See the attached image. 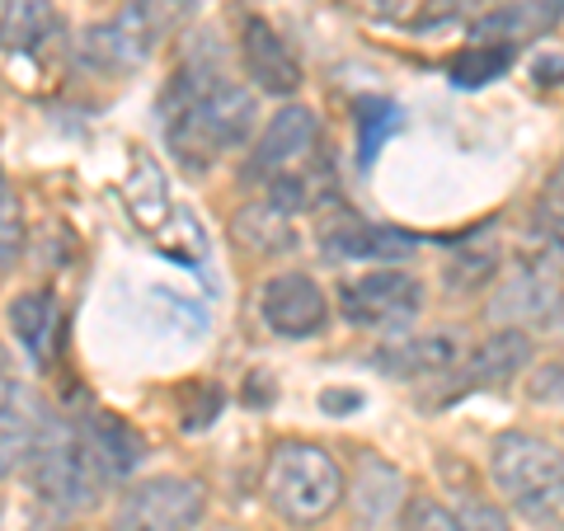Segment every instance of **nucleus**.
<instances>
[{
	"label": "nucleus",
	"mask_w": 564,
	"mask_h": 531,
	"mask_svg": "<svg viewBox=\"0 0 564 531\" xmlns=\"http://www.w3.org/2000/svg\"><path fill=\"white\" fill-rule=\"evenodd\" d=\"M254 132V95L236 80L184 66L165 95V141L184 170L203 174Z\"/></svg>",
	"instance_id": "1"
},
{
	"label": "nucleus",
	"mask_w": 564,
	"mask_h": 531,
	"mask_svg": "<svg viewBox=\"0 0 564 531\" xmlns=\"http://www.w3.org/2000/svg\"><path fill=\"white\" fill-rule=\"evenodd\" d=\"M263 494H269V508L278 518L296 527H315L339 508L344 470L315 442H282L269 456V470H263Z\"/></svg>",
	"instance_id": "2"
},
{
	"label": "nucleus",
	"mask_w": 564,
	"mask_h": 531,
	"mask_svg": "<svg viewBox=\"0 0 564 531\" xmlns=\"http://www.w3.org/2000/svg\"><path fill=\"white\" fill-rule=\"evenodd\" d=\"M29 480L39 489V499L62 508V512H80L99 499L104 489V466L95 462L90 437H85L80 423L52 419L43 433H33L29 447Z\"/></svg>",
	"instance_id": "3"
},
{
	"label": "nucleus",
	"mask_w": 564,
	"mask_h": 531,
	"mask_svg": "<svg viewBox=\"0 0 564 531\" xmlns=\"http://www.w3.org/2000/svg\"><path fill=\"white\" fill-rule=\"evenodd\" d=\"M489 480L513 508L541 518L564 508V452L536 433H503L489 447Z\"/></svg>",
	"instance_id": "4"
},
{
	"label": "nucleus",
	"mask_w": 564,
	"mask_h": 531,
	"mask_svg": "<svg viewBox=\"0 0 564 531\" xmlns=\"http://www.w3.org/2000/svg\"><path fill=\"white\" fill-rule=\"evenodd\" d=\"M207 494L188 475H155L122 494L113 531H193L203 522Z\"/></svg>",
	"instance_id": "5"
},
{
	"label": "nucleus",
	"mask_w": 564,
	"mask_h": 531,
	"mask_svg": "<svg viewBox=\"0 0 564 531\" xmlns=\"http://www.w3.org/2000/svg\"><path fill=\"white\" fill-rule=\"evenodd\" d=\"M339 301L352 325L400 329L423 311V282L404 269H372V273L348 278L339 288Z\"/></svg>",
	"instance_id": "6"
},
{
	"label": "nucleus",
	"mask_w": 564,
	"mask_h": 531,
	"mask_svg": "<svg viewBox=\"0 0 564 531\" xmlns=\"http://www.w3.org/2000/svg\"><path fill=\"white\" fill-rule=\"evenodd\" d=\"M259 315L273 334H282V339H311V334H321L329 321V301H325V288L311 273L282 269L263 282Z\"/></svg>",
	"instance_id": "7"
},
{
	"label": "nucleus",
	"mask_w": 564,
	"mask_h": 531,
	"mask_svg": "<svg viewBox=\"0 0 564 531\" xmlns=\"http://www.w3.org/2000/svg\"><path fill=\"white\" fill-rule=\"evenodd\" d=\"M315 151V113L306 104H288L278 109L250 151V174L254 180H282V174H296V165Z\"/></svg>",
	"instance_id": "8"
},
{
	"label": "nucleus",
	"mask_w": 564,
	"mask_h": 531,
	"mask_svg": "<svg viewBox=\"0 0 564 531\" xmlns=\"http://www.w3.org/2000/svg\"><path fill=\"white\" fill-rule=\"evenodd\" d=\"M155 47H161V43L147 33V24L132 14V6L118 10L113 20H104V24L80 33V62L90 71H99V76H122V71H137Z\"/></svg>",
	"instance_id": "9"
},
{
	"label": "nucleus",
	"mask_w": 564,
	"mask_h": 531,
	"mask_svg": "<svg viewBox=\"0 0 564 531\" xmlns=\"http://www.w3.org/2000/svg\"><path fill=\"white\" fill-rule=\"evenodd\" d=\"M240 62H245V76H250L263 95L302 90V62H296V52L269 20H259V14H250L240 29Z\"/></svg>",
	"instance_id": "10"
},
{
	"label": "nucleus",
	"mask_w": 564,
	"mask_h": 531,
	"mask_svg": "<svg viewBox=\"0 0 564 531\" xmlns=\"http://www.w3.org/2000/svg\"><path fill=\"white\" fill-rule=\"evenodd\" d=\"M527 362H532V339H527L522 329H499L489 334V339H480L466 362H462V391H485V386H503L527 371Z\"/></svg>",
	"instance_id": "11"
},
{
	"label": "nucleus",
	"mask_w": 564,
	"mask_h": 531,
	"mask_svg": "<svg viewBox=\"0 0 564 531\" xmlns=\"http://www.w3.org/2000/svg\"><path fill=\"white\" fill-rule=\"evenodd\" d=\"M462 358V344L452 334H423V339H395L377 353V367L391 371L404 381H423V377H443Z\"/></svg>",
	"instance_id": "12"
},
{
	"label": "nucleus",
	"mask_w": 564,
	"mask_h": 531,
	"mask_svg": "<svg viewBox=\"0 0 564 531\" xmlns=\"http://www.w3.org/2000/svg\"><path fill=\"white\" fill-rule=\"evenodd\" d=\"M560 311V288L555 273L545 263H527L513 269L499 292V315H513V321H545V315Z\"/></svg>",
	"instance_id": "13"
},
{
	"label": "nucleus",
	"mask_w": 564,
	"mask_h": 531,
	"mask_svg": "<svg viewBox=\"0 0 564 531\" xmlns=\"http://www.w3.org/2000/svg\"><path fill=\"white\" fill-rule=\"evenodd\" d=\"M80 429H85V437H90V452H95V462L104 466L109 480L128 475L132 466H141V456H147L141 433L132 429V423H122L118 414H90V423H80Z\"/></svg>",
	"instance_id": "14"
},
{
	"label": "nucleus",
	"mask_w": 564,
	"mask_h": 531,
	"mask_svg": "<svg viewBox=\"0 0 564 531\" xmlns=\"http://www.w3.org/2000/svg\"><path fill=\"white\" fill-rule=\"evenodd\" d=\"M10 329L33 367H47L52 339H57V301L47 292H20L10 301Z\"/></svg>",
	"instance_id": "15"
},
{
	"label": "nucleus",
	"mask_w": 564,
	"mask_h": 531,
	"mask_svg": "<svg viewBox=\"0 0 564 531\" xmlns=\"http://www.w3.org/2000/svg\"><path fill=\"white\" fill-rule=\"evenodd\" d=\"M329 250L339 259H404L414 250V236L395 231V226H367V221H348L329 231Z\"/></svg>",
	"instance_id": "16"
},
{
	"label": "nucleus",
	"mask_w": 564,
	"mask_h": 531,
	"mask_svg": "<svg viewBox=\"0 0 564 531\" xmlns=\"http://www.w3.org/2000/svg\"><path fill=\"white\" fill-rule=\"evenodd\" d=\"M400 489H404L400 470L381 466V462H367L362 475H358V494H352L362 527H372V531L391 527V522H395V512H400Z\"/></svg>",
	"instance_id": "17"
},
{
	"label": "nucleus",
	"mask_w": 564,
	"mask_h": 531,
	"mask_svg": "<svg viewBox=\"0 0 564 531\" xmlns=\"http://www.w3.org/2000/svg\"><path fill=\"white\" fill-rule=\"evenodd\" d=\"M57 29H62V20H57V10H52V0H10L6 24H0V47L39 52Z\"/></svg>",
	"instance_id": "18"
},
{
	"label": "nucleus",
	"mask_w": 564,
	"mask_h": 531,
	"mask_svg": "<svg viewBox=\"0 0 564 531\" xmlns=\"http://www.w3.org/2000/svg\"><path fill=\"white\" fill-rule=\"evenodd\" d=\"M513 39H485V43H470L466 52H456L447 62V76L462 85V90H480V85L499 80L508 66H513Z\"/></svg>",
	"instance_id": "19"
},
{
	"label": "nucleus",
	"mask_w": 564,
	"mask_h": 531,
	"mask_svg": "<svg viewBox=\"0 0 564 531\" xmlns=\"http://www.w3.org/2000/svg\"><path fill=\"white\" fill-rule=\"evenodd\" d=\"M236 236L250 245L259 254H282L296 245V231H292V212H282L273 203H259V207H245L236 217Z\"/></svg>",
	"instance_id": "20"
},
{
	"label": "nucleus",
	"mask_w": 564,
	"mask_h": 531,
	"mask_svg": "<svg viewBox=\"0 0 564 531\" xmlns=\"http://www.w3.org/2000/svg\"><path fill=\"white\" fill-rule=\"evenodd\" d=\"M29 447H33V419L20 410V400L0 395V480L29 462Z\"/></svg>",
	"instance_id": "21"
},
{
	"label": "nucleus",
	"mask_w": 564,
	"mask_h": 531,
	"mask_svg": "<svg viewBox=\"0 0 564 531\" xmlns=\"http://www.w3.org/2000/svg\"><path fill=\"white\" fill-rule=\"evenodd\" d=\"M20 250H24V207L6 165H0V269H14Z\"/></svg>",
	"instance_id": "22"
},
{
	"label": "nucleus",
	"mask_w": 564,
	"mask_h": 531,
	"mask_svg": "<svg viewBox=\"0 0 564 531\" xmlns=\"http://www.w3.org/2000/svg\"><path fill=\"white\" fill-rule=\"evenodd\" d=\"M193 6H198V0H132V14L147 24V33L155 43H165L170 33L193 14Z\"/></svg>",
	"instance_id": "23"
},
{
	"label": "nucleus",
	"mask_w": 564,
	"mask_h": 531,
	"mask_svg": "<svg viewBox=\"0 0 564 531\" xmlns=\"http://www.w3.org/2000/svg\"><path fill=\"white\" fill-rule=\"evenodd\" d=\"M395 104H386V99H362L358 104V132H362V165H372V155L381 147V137H391L395 132Z\"/></svg>",
	"instance_id": "24"
},
{
	"label": "nucleus",
	"mask_w": 564,
	"mask_h": 531,
	"mask_svg": "<svg viewBox=\"0 0 564 531\" xmlns=\"http://www.w3.org/2000/svg\"><path fill=\"white\" fill-rule=\"evenodd\" d=\"M358 14H367V20H381V24H404L414 20V14L429 6V0H348Z\"/></svg>",
	"instance_id": "25"
},
{
	"label": "nucleus",
	"mask_w": 564,
	"mask_h": 531,
	"mask_svg": "<svg viewBox=\"0 0 564 531\" xmlns=\"http://www.w3.org/2000/svg\"><path fill=\"white\" fill-rule=\"evenodd\" d=\"M527 400L532 404H564V358L532 371V381H527Z\"/></svg>",
	"instance_id": "26"
},
{
	"label": "nucleus",
	"mask_w": 564,
	"mask_h": 531,
	"mask_svg": "<svg viewBox=\"0 0 564 531\" xmlns=\"http://www.w3.org/2000/svg\"><path fill=\"white\" fill-rule=\"evenodd\" d=\"M456 522H462V531H513L508 512L485 503V499H470L462 512H456Z\"/></svg>",
	"instance_id": "27"
},
{
	"label": "nucleus",
	"mask_w": 564,
	"mask_h": 531,
	"mask_svg": "<svg viewBox=\"0 0 564 531\" xmlns=\"http://www.w3.org/2000/svg\"><path fill=\"white\" fill-rule=\"evenodd\" d=\"M410 531H462V522H456V512L437 508V503H419Z\"/></svg>",
	"instance_id": "28"
},
{
	"label": "nucleus",
	"mask_w": 564,
	"mask_h": 531,
	"mask_svg": "<svg viewBox=\"0 0 564 531\" xmlns=\"http://www.w3.org/2000/svg\"><path fill=\"white\" fill-rule=\"evenodd\" d=\"M545 269H551V273H564V212H560V217L551 221V226H545Z\"/></svg>",
	"instance_id": "29"
},
{
	"label": "nucleus",
	"mask_w": 564,
	"mask_h": 531,
	"mask_svg": "<svg viewBox=\"0 0 564 531\" xmlns=\"http://www.w3.org/2000/svg\"><path fill=\"white\" fill-rule=\"evenodd\" d=\"M527 14H532L536 24L551 29V24H560V20H564V0H527Z\"/></svg>",
	"instance_id": "30"
},
{
	"label": "nucleus",
	"mask_w": 564,
	"mask_h": 531,
	"mask_svg": "<svg viewBox=\"0 0 564 531\" xmlns=\"http://www.w3.org/2000/svg\"><path fill=\"white\" fill-rule=\"evenodd\" d=\"M555 193L564 198V161H560V170H555Z\"/></svg>",
	"instance_id": "31"
},
{
	"label": "nucleus",
	"mask_w": 564,
	"mask_h": 531,
	"mask_svg": "<svg viewBox=\"0 0 564 531\" xmlns=\"http://www.w3.org/2000/svg\"><path fill=\"white\" fill-rule=\"evenodd\" d=\"M6 6H10V0H0V24H6Z\"/></svg>",
	"instance_id": "32"
}]
</instances>
